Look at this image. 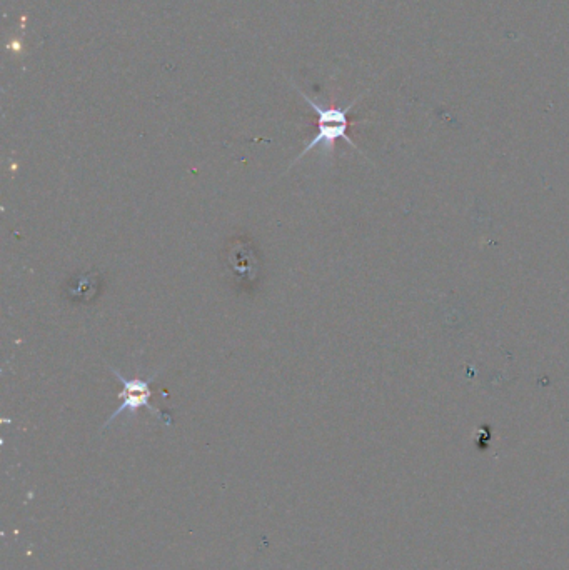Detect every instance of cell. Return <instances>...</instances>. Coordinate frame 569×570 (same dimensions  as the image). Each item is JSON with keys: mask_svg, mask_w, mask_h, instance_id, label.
Returning a JSON list of instances; mask_svg holds the SVG:
<instances>
[{"mask_svg": "<svg viewBox=\"0 0 569 570\" xmlns=\"http://www.w3.org/2000/svg\"><path fill=\"white\" fill-rule=\"evenodd\" d=\"M294 89L298 90L299 95L306 100V104L311 107V109L318 115V134L314 135L313 139L309 144H306L303 152L293 160V164L289 165V169L293 167L296 162L303 159L304 155L311 152L314 147H323L324 155L329 157L333 154L334 145L338 140H344L348 142L351 147L358 149V145L354 144L353 139H349L348 129H349V112L353 110L354 105L358 102V99L354 100L353 104H349L348 107H324V105L319 104L316 100L311 99L309 95L304 94L303 90L299 89L298 85L293 84Z\"/></svg>", "mask_w": 569, "mask_h": 570, "instance_id": "6da1fadb", "label": "cell"}, {"mask_svg": "<svg viewBox=\"0 0 569 570\" xmlns=\"http://www.w3.org/2000/svg\"><path fill=\"white\" fill-rule=\"evenodd\" d=\"M107 369L111 370L117 382L122 385V402L121 405L117 407L116 412L107 419L102 430L107 429V427H109L119 415L124 414V412L136 414L139 409L151 410L157 419L162 420L164 424L171 427V415L162 412L161 409H157V407H154V405H151V402H149L152 397L151 384L156 380L157 375L161 374V370H156V372H154L151 377H147V379H139V377H136V379H126V377H124L119 370L114 369L112 365H107Z\"/></svg>", "mask_w": 569, "mask_h": 570, "instance_id": "7a4b0ae2", "label": "cell"}, {"mask_svg": "<svg viewBox=\"0 0 569 570\" xmlns=\"http://www.w3.org/2000/svg\"><path fill=\"white\" fill-rule=\"evenodd\" d=\"M227 260L231 264V270L239 275L242 280H254L257 274V260L254 250L247 244L239 242L229 249Z\"/></svg>", "mask_w": 569, "mask_h": 570, "instance_id": "3957f363", "label": "cell"}]
</instances>
